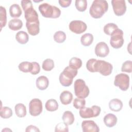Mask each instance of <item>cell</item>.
<instances>
[{
    "mask_svg": "<svg viewBox=\"0 0 132 132\" xmlns=\"http://www.w3.org/2000/svg\"><path fill=\"white\" fill-rule=\"evenodd\" d=\"M87 70L91 72H100L102 75H109L112 71V65L104 60L92 58L89 59L86 63Z\"/></svg>",
    "mask_w": 132,
    "mask_h": 132,
    "instance_id": "obj_1",
    "label": "cell"
},
{
    "mask_svg": "<svg viewBox=\"0 0 132 132\" xmlns=\"http://www.w3.org/2000/svg\"><path fill=\"white\" fill-rule=\"evenodd\" d=\"M108 9V4L105 0H95L93 2L89 13L91 16L95 19H99L107 12Z\"/></svg>",
    "mask_w": 132,
    "mask_h": 132,
    "instance_id": "obj_2",
    "label": "cell"
},
{
    "mask_svg": "<svg viewBox=\"0 0 132 132\" xmlns=\"http://www.w3.org/2000/svg\"><path fill=\"white\" fill-rule=\"evenodd\" d=\"M39 10L43 16L47 18L56 19L61 14V10L59 8L46 3L39 5Z\"/></svg>",
    "mask_w": 132,
    "mask_h": 132,
    "instance_id": "obj_3",
    "label": "cell"
},
{
    "mask_svg": "<svg viewBox=\"0 0 132 132\" xmlns=\"http://www.w3.org/2000/svg\"><path fill=\"white\" fill-rule=\"evenodd\" d=\"M77 70L71 67H67L59 75V81L64 87H69L72 85L73 78L77 75Z\"/></svg>",
    "mask_w": 132,
    "mask_h": 132,
    "instance_id": "obj_4",
    "label": "cell"
},
{
    "mask_svg": "<svg viewBox=\"0 0 132 132\" xmlns=\"http://www.w3.org/2000/svg\"><path fill=\"white\" fill-rule=\"evenodd\" d=\"M74 88L75 94L77 97L85 98L89 95V89L86 85L85 81L81 79H78L75 80Z\"/></svg>",
    "mask_w": 132,
    "mask_h": 132,
    "instance_id": "obj_5",
    "label": "cell"
},
{
    "mask_svg": "<svg viewBox=\"0 0 132 132\" xmlns=\"http://www.w3.org/2000/svg\"><path fill=\"white\" fill-rule=\"evenodd\" d=\"M110 44L114 48H120L124 44L123 31L119 28L115 30L110 35Z\"/></svg>",
    "mask_w": 132,
    "mask_h": 132,
    "instance_id": "obj_6",
    "label": "cell"
},
{
    "mask_svg": "<svg viewBox=\"0 0 132 132\" xmlns=\"http://www.w3.org/2000/svg\"><path fill=\"white\" fill-rule=\"evenodd\" d=\"M101 111L100 107L93 105L91 107H83L80 109L79 115L84 119L96 117L100 115Z\"/></svg>",
    "mask_w": 132,
    "mask_h": 132,
    "instance_id": "obj_7",
    "label": "cell"
},
{
    "mask_svg": "<svg viewBox=\"0 0 132 132\" xmlns=\"http://www.w3.org/2000/svg\"><path fill=\"white\" fill-rule=\"evenodd\" d=\"M114 85L122 91H126L129 86V77L124 73H120L114 78Z\"/></svg>",
    "mask_w": 132,
    "mask_h": 132,
    "instance_id": "obj_8",
    "label": "cell"
},
{
    "mask_svg": "<svg viewBox=\"0 0 132 132\" xmlns=\"http://www.w3.org/2000/svg\"><path fill=\"white\" fill-rule=\"evenodd\" d=\"M42 111V103L39 98H34L29 103V112L31 116L36 117Z\"/></svg>",
    "mask_w": 132,
    "mask_h": 132,
    "instance_id": "obj_9",
    "label": "cell"
},
{
    "mask_svg": "<svg viewBox=\"0 0 132 132\" xmlns=\"http://www.w3.org/2000/svg\"><path fill=\"white\" fill-rule=\"evenodd\" d=\"M69 27L71 31L76 34H80L85 32L87 28L86 24L80 20L71 21L69 24Z\"/></svg>",
    "mask_w": 132,
    "mask_h": 132,
    "instance_id": "obj_10",
    "label": "cell"
},
{
    "mask_svg": "<svg viewBox=\"0 0 132 132\" xmlns=\"http://www.w3.org/2000/svg\"><path fill=\"white\" fill-rule=\"evenodd\" d=\"M111 4L114 14L117 16L123 15L126 11V6L124 0H112Z\"/></svg>",
    "mask_w": 132,
    "mask_h": 132,
    "instance_id": "obj_11",
    "label": "cell"
},
{
    "mask_svg": "<svg viewBox=\"0 0 132 132\" xmlns=\"http://www.w3.org/2000/svg\"><path fill=\"white\" fill-rule=\"evenodd\" d=\"M109 53V48L107 44L104 42L98 43L95 47V54L100 57H105Z\"/></svg>",
    "mask_w": 132,
    "mask_h": 132,
    "instance_id": "obj_12",
    "label": "cell"
},
{
    "mask_svg": "<svg viewBox=\"0 0 132 132\" xmlns=\"http://www.w3.org/2000/svg\"><path fill=\"white\" fill-rule=\"evenodd\" d=\"M81 128L84 132H98L100 128L95 122L92 120L84 121L81 123Z\"/></svg>",
    "mask_w": 132,
    "mask_h": 132,
    "instance_id": "obj_13",
    "label": "cell"
},
{
    "mask_svg": "<svg viewBox=\"0 0 132 132\" xmlns=\"http://www.w3.org/2000/svg\"><path fill=\"white\" fill-rule=\"evenodd\" d=\"M25 18L26 22L32 23L39 22L38 18V14L37 11L34 9V7L29 8V9L24 11Z\"/></svg>",
    "mask_w": 132,
    "mask_h": 132,
    "instance_id": "obj_14",
    "label": "cell"
},
{
    "mask_svg": "<svg viewBox=\"0 0 132 132\" xmlns=\"http://www.w3.org/2000/svg\"><path fill=\"white\" fill-rule=\"evenodd\" d=\"M40 23L38 22H32V23H26V26L28 33L31 36H36L39 33Z\"/></svg>",
    "mask_w": 132,
    "mask_h": 132,
    "instance_id": "obj_15",
    "label": "cell"
},
{
    "mask_svg": "<svg viewBox=\"0 0 132 132\" xmlns=\"http://www.w3.org/2000/svg\"><path fill=\"white\" fill-rule=\"evenodd\" d=\"M36 86L40 90H45L48 86L49 81L47 77L45 76H40L36 79Z\"/></svg>",
    "mask_w": 132,
    "mask_h": 132,
    "instance_id": "obj_16",
    "label": "cell"
},
{
    "mask_svg": "<svg viewBox=\"0 0 132 132\" xmlns=\"http://www.w3.org/2000/svg\"><path fill=\"white\" fill-rule=\"evenodd\" d=\"M109 107L110 109L114 112L120 111L123 107L122 101L118 98H113L110 101L109 103Z\"/></svg>",
    "mask_w": 132,
    "mask_h": 132,
    "instance_id": "obj_17",
    "label": "cell"
},
{
    "mask_svg": "<svg viewBox=\"0 0 132 132\" xmlns=\"http://www.w3.org/2000/svg\"><path fill=\"white\" fill-rule=\"evenodd\" d=\"M103 120L105 125L108 127H112L116 125L118 121L117 117L112 113L106 114Z\"/></svg>",
    "mask_w": 132,
    "mask_h": 132,
    "instance_id": "obj_18",
    "label": "cell"
},
{
    "mask_svg": "<svg viewBox=\"0 0 132 132\" xmlns=\"http://www.w3.org/2000/svg\"><path fill=\"white\" fill-rule=\"evenodd\" d=\"M73 100V94L68 91H63L60 95L61 103L65 105L70 104Z\"/></svg>",
    "mask_w": 132,
    "mask_h": 132,
    "instance_id": "obj_19",
    "label": "cell"
},
{
    "mask_svg": "<svg viewBox=\"0 0 132 132\" xmlns=\"http://www.w3.org/2000/svg\"><path fill=\"white\" fill-rule=\"evenodd\" d=\"M9 13L12 18H19L21 15L22 11L20 6L18 4H14L10 6L9 8Z\"/></svg>",
    "mask_w": 132,
    "mask_h": 132,
    "instance_id": "obj_20",
    "label": "cell"
},
{
    "mask_svg": "<svg viewBox=\"0 0 132 132\" xmlns=\"http://www.w3.org/2000/svg\"><path fill=\"white\" fill-rule=\"evenodd\" d=\"M23 26L22 21L18 19L11 20L8 23L9 28L12 30L16 31L20 29Z\"/></svg>",
    "mask_w": 132,
    "mask_h": 132,
    "instance_id": "obj_21",
    "label": "cell"
},
{
    "mask_svg": "<svg viewBox=\"0 0 132 132\" xmlns=\"http://www.w3.org/2000/svg\"><path fill=\"white\" fill-rule=\"evenodd\" d=\"M15 39L19 43L25 44L28 41L29 37L25 31H20L16 34Z\"/></svg>",
    "mask_w": 132,
    "mask_h": 132,
    "instance_id": "obj_22",
    "label": "cell"
},
{
    "mask_svg": "<svg viewBox=\"0 0 132 132\" xmlns=\"http://www.w3.org/2000/svg\"><path fill=\"white\" fill-rule=\"evenodd\" d=\"M15 114L19 118L25 117L26 115V108L25 106L22 104L19 103L15 105L14 107Z\"/></svg>",
    "mask_w": 132,
    "mask_h": 132,
    "instance_id": "obj_23",
    "label": "cell"
},
{
    "mask_svg": "<svg viewBox=\"0 0 132 132\" xmlns=\"http://www.w3.org/2000/svg\"><path fill=\"white\" fill-rule=\"evenodd\" d=\"M63 122L68 125H72L74 122V116L73 113L70 111H65L62 117Z\"/></svg>",
    "mask_w": 132,
    "mask_h": 132,
    "instance_id": "obj_24",
    "label": "cell"
},
{
    "mask_svg": "<svg viewBox=\"0 0 132 132\" xmlns=\"http://www.w3.org/2000/svg\"><path fill=\"white\" fill-rule=\"evenodd\" d=\"M93 41V36L91 34H85L83 35L80 38V42L84 46H89L90 45Z\"/></svg>",
    "mask_w": 132,
    "mask_h": 132,
    "instance_id": "obj_25",
    "label": "cell"
},
{
    "mask_svg": "<svg viewBox=\"0 0 132 132\" xmlns=\"http://www.w3.org/2000/svg\"><path fill=\"white\" fill-rule=\"evenodd\" d=\"M45 108L47 111L52 112L57 110L58 108V104L56 100L54 99H50L45 103Z\"/></svg>",
    "mask_w": 132,
    "mask_h": 132,
    "instance_id": "obj_26",
    "label": "cell"
},
{
    "mask_svg": "<svg viewBox=\"0 0 132 132\" xmlns=\"http://www.w3.org/2000/svg\"><path fill=\"white\" fill-rule=\"evenodd\" d=\"M18 68L21 71L24 73L30 72L32 70V62L28 61H23L19 64Z\"/></svg>",
    "mask_w": 132,
    "mask_h": 132,
    "instance_id": "obj_27",
    "label": "cell"
},
{
    "mask_svg": "<svg viewBox=\"0 0 132 132\" xmlns=\"http://www.w3.org/2000/svg\"><path fill=\"white\" fill-rule=\"evenodd\" d=\"M82 65V61L80 59L77 57H73L69 61V67L77 70L81 68Z\"/></svg>",
    "mask_w": 132,
    "mask_h": 132,
    "instance_id": "obj_28",
    "label": "cell"
},
{
    "mask_svg": "<svg viewBox=\"0 0 132 132\" xmlns=\"http://www.w3.org/2000/svg\"><path fill=\"white\" fill-rule=\"evenodd\" d=\"M7 23V15L6 10L5 7L0 6V24H1V30L3 27L6 26Z\"/></svg>",
    "mask_w": 132,
    "mask_h": 132,
    "instance_id": "obj_29",
    "label": "cell"
},
{
    "mask_svg": "<svg viewBox=\"0 0 132 132\" xmlns=\"http://www.w3.org/2000/svg\"><path fill=\"white\" fill-rule=\"evenodd\" d=\"M117 28H118V27L116 24L109 23L104 26L103 29L104 32L105 34L110 36L113 33V32Z\"/></svg>",
    "mask_w": 132,
    "mask_h": 132,
    "instance_id": "obj_30",
    "label": "cell"
},
{
    "mask_svg": "<svg viewBox=\"0 0 132 132\" xmlns=\"http://www.w3.org/2000/svg\"><path fill=\"white\" fill-rule=\"evenodd\" d=\"M12 111L11 109L8 107H3L1 108L0 116L3 119H8L12 116Z\"/></svg>",
    "mask_w": 132,
    "mask_h": 132,
    "instance_id": "obj_31",
    "label": "cell"
},
{
    "mask_svg": "<svg viewBox=\"0 0 132 132\" xmlns=\"http://www.w3.org/2000/svg\"><path fill=\"white\" fill-rule=\"evenodd\" d=\"M54 39L55 42L59 43H63L66 39V35L62 31H56L54 35Z\"/></svg>",
    "mask_w": 132,
    "mask_h": 132,
    "instance_id": "obj_32",
    "label": "cell"
},
{
    "mask_svg": "<svg viewBox=\"0 0 132 132\" xmlns=\"http://www.w3.org/2000/svg\"><path fill=\"white\" fill-rule=\"evenodd\" d=\"M42 67L44 71H50L54 68V62L51 59H46L43 61Z\"/></svg>",
    "mask_w": 132,
    "mask_h": 132,
    "instance_id": "obj_33",
    "label": "cell"
},
{
    "mask_svg": "<svg viewBox=\"0 0 132 132\" xmlns=\"http://www.w3.org/2000/svg\"><path fill=\"white\" fill-rule=\"evenodd\" d=\"M75 5L77 10L80 12H83L87 9V2L86 0H76Z\"/></svg>",
    "mask_w": 132,
    "mask_h": 132,
    "instance_id": "obj_34",
    "label": "cell"
},
{
    "mask_svg": "<svg viewBox=\"0 0 132 132\" xmlns=\"http://www.w3.org/2000/svg\"><path fill=\"white\" fill-rule=\"evenodd\" d=\"M86 101L82 98H75L73 101V106L76 109H81L85 106Z\"/></svg>",
    "mask_w": 132,
    "mask_h": 132,
    "instance_id": "obj_35",
    "label": "cell"
},
{
    "mask_svg": "<svg viewBox=\"0 0 132 132\" xmlns=\"http://www.w3.org/2000/svg\"><path fill=\"white\" fill-rule=\"evenodd\" d=\"M121 71L122 72L131 73L132 72V62L130 60L125 61L122 65Z\"/></svg>",
    "mask_w": 132,
    "mask_h": 132,
    "instance_id": "obj_36",
    "label": "cell"
},
{
    "mask_svg": "<svg viewBox=\"0 0 132 132\" xmlns=\"http://www.w3.org/2000/svg\"><path fill=\"white\" fill-rule=\"evenodd\" d=\"M68 125L65 124L64 123H60L56 125L55 127V131H69Z\"/></svg>",
    "mask_w": 132,
    "mask_h": 132,
    "instance_id": "obj_37",
    "label": "cell"
},
{
    "mask_svg": "<svg viewBox=\"0 0 132 132\" xmlns=\"http://www.w3.org/2000/svg\"><path fill=\"white\" fill-rule=\"evenodd\" d=\"M21 6L24 11L33 7L32 2L29 0H22L21 1Z\"/></svg>",
    "mask_w": 132,
    "mask_h": 132,
    "instance_id": "obj_38",
    "label": "cell"
},
{
    "mask_svg": "<svg viewBox=\"0 0 132 132\" xmlns=\"http://www.w3.org/2000/svg\"><path fill=\"white\" fill-rule=\"evenodd\" d=\"M32 70L30 72L32 75H36L38 74L40 71V67L39 64L36 62H32Z\"/></svg>",
    "mask_w": 132,
    "mask_h": 132,
    "instance_id": "obj_39",
    "label": "cell"
},
{
    "mask_svg": "<svg viewBox=\"0 0 132 132\" xmlns=\"http://www.w3.org/2000/svg\"><path fill=\"white\" fill-rule=\"evenodd\" d=\"M72 2L71 0H68V1H63V0H60L58 1V3L60 6H61L63 8H66L69 7L71 3Z\"/></svg>",
    "mask_w": 132,
    "mask_h": 132,
    "instance_id": "obj_40",
    "label": "cell"
},
{
    "mask_svg": "<svg viewBox=\"0 0 132 132\" xmlns=\"http://www.w3.org/2000/svg\"><path fill=\"white\" fill-rule=\"evenodd\" d=\"M26 132L28 131H40V130L38 129V128L34 125H29L26 127V129L25 130Z\"/></svg>",
    "mask_w": 132,
    "mask_h": 132,
    "instance_id": "obj_41",
    "label": "cell"
}]
</instances>
